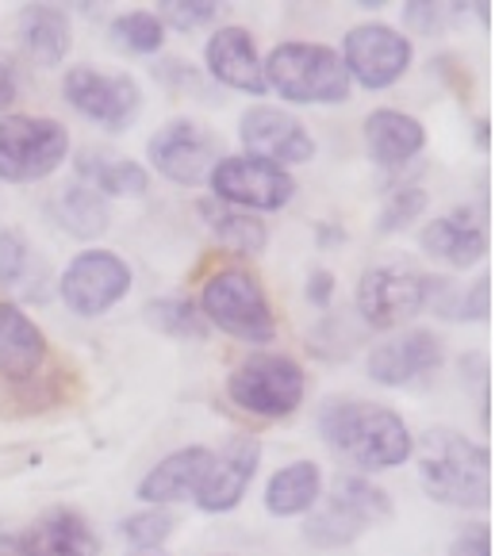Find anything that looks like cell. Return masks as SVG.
<instances>
[{
	"label": "cell",
	"mask_w": 495,
	"mask_h": 556,
	"mask_svg": "<svg viewBox=\"0 0 495 556\" xmlns=\"http://www.w3.org/2000/svg\"><path fill=\"white\" fill-rule=\"evenodd\" d=\"M322 442L346 460H354L365 472L399 468L411 457L415 442L407 434V422L389 407H372L357 400H330L319 410Z\"/></svg>",
	"instance_id": "6da1fadb"
},
{
	"label": "cell",
	"mask_w": 495,
	"mask_h": 556,
	"mask_svg": "<svg viewBox=\"0 0 495 556\" xmlns=\"http://www.w3.org/2000/svg\"><path fill=\"white\" fill-rule=\"evenodd\" d=\"M419 480L434 503L480 510L492 503V457L484 445L454 430H430L422 442Z\"/></svg>",
	"instance_id": "7a4b0ae2"
},
{
	"label": "cell",
	"mask_w": 495,
	"mask_h": 556,
	"mask_svg": "<svg viewBox=\"0 0 495 556\" xmlns=\"http://www.w3.org/2000/svg\"><path fill=\"white\" fill-rule=\"evenodd\" d=\"M265 85L292 104H342L350 97L342 54L319 42H281L265 62Z\"/></svg>",
	"instance_id": "3957f363"
},
{
	"label": "cell",
	"mask_w": 495,
	"mask_h": 556,
	"mask_svg": "<svg viewBox=\"0 0 495 556\" xmlns=\"http://www.w3.org/2000/svg\"><path fill=\"white\" fill-rule=\"evenodd\" d=\"M384 518H392V503L384 491L361 476H339L322 507L304 522V538L319 548H342Z\"/></svg>",
	"instance_id": "277c9868"
},
{
	"label": "cell",
	"mask_w": 495,
	"mask_h": 556,
	"mask_svg": "<svg viewBox=\"0 0 495 556\" xmlns=\"http://www.w3.org/2000/svg\"><path fill=\"white\" fill-rule=\"evenodd\" d=\"M200 307H204V315L215 327L224 330V334L239 338V342L265 345L277 338V319H272V307L265 300L262 285L242 269L215 273L204 285Z\"/></svg>",
	"instance_id": "5b68a950"
},
{
	"label": "cell",
	"mask_w": 495,
	"mask_h": 556,
	"mask_svg": "<svg viewBox=\"0 0 495 556\" xmlns=\"http://www.w3.org/2000/svg\"><path fill=\"white\" fill-rule=\"evenodd\" d=\"M69 154V131L42 115L0 119V180H42Z\"/></svg>",
	"instance_id": "8992f818"
},
{
	"label": "cell",
	"mask_w": 495,
	"mask_h": 556,
	"mask_svg": "<svg viewBox=\"0 0 495 556\" xmlns=\"http://www.w3.org/2000/svg\"><path fill=\"white\" fill-rule=\"evenodd\" d=\"M304 368L292 357H277V353L242 361L231 372V380H227V395L257 418L292 415L300 407V400H304Z\"/></svg>",
	"instance_id": "52a82bcc"
},
{
	"label": "cell",
	"mask_w": 495,
	"mask_h": 556,
	"mask_svg": "<svg viewBox=\"0 0 495 556\" xmlns=\"http://www.w3.org/2000/svg\"><path fill=\"white\" fill-rule=\"evenodd\" d=\"M427 307V277L407 265H377L357 285V312L369 327L392 330Z\"/></svg>",
	"instance_id": "ba28073f"
},
{
	"label": "cell",
	"mask_w": 495,
	"mask_h": 556,
	"mask_svg": "<svg viewBox=\"0 0 495 556\" xmlns=\"http://www.w3.org/2000/svg\"><path fill=\"white\" fill-rule=\"evenodd\" d=\"M212 189L215 197L231 207H257V212H277L292 200L296 180L281 169V165L265 162V157H224L212 169Z\"/></svg>",
	"instance_id": "9c48e42d"
},
{
	"label": "cell",
	"mask_w": 495,
	"mask_h": 556,
	"mask_svg": "<svg viewBox=\"0 0 495 556\" xmlns=\"http://www.w3.org/2000/svg\"><path fill=\"white\" fill-rule=\"evenodd\" d=\"M59 292L69 312L77 315H104L131 292V269L107 250H85L66 265L59 280Z\"/></svg>",
	"instance_id": "30bf717a"
},
{
	"label": "cell",
	"mask_w": 495,
	"mask_h": 556,
	"mask_svg": "<svg viewBox=\"0 0 495 556\" xmlns=\"http://www.w3.org/2000/svg\"><path fill=\"white\" fill-rule=\"evenodd\" d=\"M342 66L365 89H389L411 66V42L389 24H365L346 35Z\"/></svg>",
	"instance_id": "8fae6325"
},
{
	"label": "cell",
	"mask_w": 495,
	"mask_h": 556,
	"mask_svg": "<svg viewBox=\"0 0 495 556\" xmlns=\"http://www.w3.org/2000/svg\"><path fill=\"white\" fill-rule=\"evenodd\" d=\"M150 162L162 177L177 180V185H200L212 177L224 154H219V139L204 131L200 123L174 119L150 139Z\"/></svg>",
	"instance_id": "7c38bea8"
},
{
	"label": "cell",
	"mask_w": 495,
	"mask_h": 556,
	"mask_svg": "<svg viewBox=\"0 0 495 556\" xmlns=\"http://www.w3.org/2000/svg\"><path fill=\"white\" fill-rule=\"evenodd\" d=\"M62 92L77 112L104 123L112 131H127L139 115V85L127 74H100L92 66H74L62 81Z\"/></svg>",
	"instance_id": "4fadbf2b"
},
{
	"label": "cell",
	"mask_w": 495,
	"mask_h": 556,
	"mask_svg": "<svg viewBox=\"0 0 495 556\" xmlns=\"http://www.w3.org/2000/svg\"><path fill=\"white\" fill-rule=\"evenodd\" d=\"M239 135L250 154L281 165V169L284 165L312 162L315 157V139L307 135V127L292 112H281V108L257 104V108H250V112H242Z\"/></svg>",
	"instance_id": "5bb4252c"
},
{
	"label": "cell",
	"mask_w": 495,
	"mask_h": 556,
	"mask_svg": "<svg viewBox=\"0 0 495 556\" xmlns=\"http://www.w3.org/2000/svg\"><path fill=\"white\" fill-rule=\"evenodd\" d=\"M442 342L430 330H407L389 342L372 345L369 353V377L384 388H404L415 384L419 377H430L442 365Z\"/></svg>",
	"instance_id": "9a60e30c"
},
{
	"label": "cell",
	"mask_w": 495,
	"mask_h": 556,
	"mask_svg": "<svg viewBox=\"0 0 495 556\" xmlns=\"http://www.w3.org/2000/svg\"><path fill=\"white\" fill-rule=\"evenodd\" d=\"M257 460H262V445H257L254 434L231 438L224 453H215V465L207 472L204 488H200L196 507L212 510V515H224V510L239 507L250 480L257 472Z\"/></svg>",
	"instance_id": "2e32d148"
},
{
	"label": "cell",
	"mask_w": 495,
	"mask_h": 556,
	"mask_svg": "<svg viewBox=\"0 0 495 556\" xmlns=\"http://www.w3.org/2000/svg\"><path fill=\"white\" fill-rule=\"evenodd\" d=\"M204 58L215 81L250 92V97H262V92L269 89V85H265V66L254 47V35L242 31V27H219V31L207 39Z\"/></svg>",
	"instance_id": "e0dca14e"
},
{
	"label": "cell",
	"mask_w": 495,
	"mask_h": 556,
	"mask_svg": "<svg viewBox=\"0 0 495 556\" xmlns=\"http://www.w3.org/2000/svg\"><path fill=\"white\" fill-rule=\"evenodd\" d=\"M212 465H215V453L204 450V445H189V450H181V453H169L154 472L142 476L139 500H147V503L196 500L207 472H212Z\"/></svg>",
	"instance_id": "ac0fdd59"
},
{
	"label": "cell",
	"mask_w": 495,
	"mask_h": 556,
	"mask_svg": "<svg viewBox=\"0 0 495 556\" xmlns=\"http://www.w3.org/2000/svg\"><path fill=\"white\" fill-rule=\"evenodd\" d=\"M20 556H97V538L77 510L54 507L27 526Z\"/></svg>",
	"instance_id": "d6986e66"
},
{
	"label": "cell",
	"mask_w": 495,
	"mask_h": 556,
	"mask_svg": "<svg viewBox=\"0 0 495 556\" xmlns=\"http://www.w3.org/2000/svg\"><path fill=\"white\" fill-rule=\"evenodd\" d=\"M422 245H427V254L437 257V262L454 265V269H469L477 265L480 257L487 254V238L480 219L461 207V212H449L442 219H434L427 230H422Z\"/></svg>",
	"instance_id": "ffe728a7"
},
{
	"label": "cell",
	"mask_w": 495,
	"mask_h": 556,
	"mask_svg": "<svg viewBox=\"0 0 495 556\" xmlns=\"http://www.w3.org/2000/svg\"><path fill=\"white\" fill-rule=\"evenodd\" d=\"M365 147H369L372 162L380 165H404L427 147V131L422 123L407 112L396 108H377V112L365 119Z\"/></svg>",
	"instance_id": "44dd1931"
},
{
	"label": "cell",
	"mask_w": 495,
	"mask_h": 556,
	"mask_svg": "<svg viewBox=\"0 0 495 556\" xmlns=\"http://www.w3.org/2000/svg\"><path fill=\"white\" fill-rule=\"evenodd\" d=\"M47 361V338L20 307L0 303V372L12 380L35 377Z\"/></svg>",
	"instance_id": "7402d4cb"
},
{
	"label": "cell",
	"mask_w": 495,
	"mask_h": 556,
	"mask_svg": "<svg viewBox=\"0 0 495 556\" xmlns=\"http://www.w3.org/2000/svg\"><path fill=\"white\" fill-rule=\"evenodd\" d=\"M20 35H24V50L39 66H59L62 58L69 54V42H74L69 16L62 9H54V4H31V9H24Z\"/></svg>",
	"instance_id": "603a6c76"
},
{
	"label": "cell",
	"mask_w": 495,
	"mask_h": 556,
	"mask_svg": "<svg viewBox=\"0 0 495 556\" xmlns=\"http://www.w3.org/2000/svg\"><path fill=\"white\" fill-rule=\"evenodd\" d=\"M315 500H319V465H312V460H296V465L281 468L265 488V507L277 518L304 515L315 507Z\"/></svg>",
	"instance_id": "cb8c5ba5"
},
{
	"label": "cell",
	"mask_w": 495,
	"mask_h": 556,
	"mask_svg": "<svg viewBox=\"0 0 495 556\" xmlns=\"http://www.w3.org/2000/svg\"><path fill=\"white\" fill-rule=\"evenodd\" d=\"M77 169H81V177H89L92 192H107V197H142L147 192V169L139 162H127V157L85 150Z\"/></svg>",
	"instance_id": "d4e9b609"
},
{
	"label": "cell",
	"mask_w": 495,
	"mask_h": 556,
	"mask_svg": "<svg viewBox=\"0 0 495 556\" xmlns=\"http://www.w3.org/2000/svg\"><path fill=\"white\" fill-rule=\"evenodd\" d=\"M54 215L59 223L77 238H100L107 230V204L100 192L85 189V185H66L54 200Z\"/></svg>",
	"instance_id": "484cf974"
},
{
	"label": "cell",
	"mask_w": 495,
	"mask_h": 556,
	"mask_svg": "<svg viewBox=\"0 0 495 556\" xmlns=\"http://www.w3.org/2000/svg\"><path fill=\"white\" fill-rule=\"evenodd\" d=\"M200 212H204L207 227L219 235V242H227L231 250H239V254H257L265 245V227L257 219H250V215H242L239 207L200 204Z\"/></svg>",
	"instance_id": "4316f807"
},
{
	"label": "cell",
	"mask_w": 495,
	"mask_h": 556,
	"mask_svg": "<svg viewBox=\"0 0 495 556\" xmlns=\"http://www.w3.org/2000/svg\"><path fill=\"white\" fill-rule=\"evenodd\" d=\"M112 42L131 54H154L165 42V24L150 12H127V16L112 20Z\"/></svg>",
	"instance_id": "83f0119b"
},
{
	"label": "cell",
	"mask_w": 495,
	"mask_h": 556,
	"mask_svg": "<svg viewBox=\"0 0 495 556\" xmlns=\"http://www.w3.org/2000/svg\"><path fill=\"white\" fill-rule=\"evenodd\" d=\"M119 530H124V538L131 541L135 548H157L174 533V515H169V510H142V515L124 518Z\"/></svg>",
	"instance_id": "f1b7e54d"
},
{
	"label": "cell",
	"mask_w": 495,
	"mask_h": 556,
	"mask_svg": "<svg viewBox=\"0 0 495 556\" xmlns=\"http://www.w3.org/2000/svg\"><path fill=\"white\" fill-rule=\"evenodd\" d=\"M147 312H150V323L162 327L165 334H185V338L204 334V323L196 319L192 303H185V300H157V303H150Z\"/></svg>",
	"instance_id": "f546056e"
},
{
	"label": "cell",
	"mask_w": 495,
	"mask_h": 556,
	"mask_svg": "<svg viewBox=\"0 0 495 556\" xmlns=\"http://www.w3.org/2000/svg\"><path fill=\"white\" fill-rule=\"evenodd\" d=\"M422 207H427V192H422L419 185H404V189L392 192L389 204H384V212H380V230L407 227L411 219H419Z\"/></svg>",
	"instance_id": "4dcf8cb0"
},
{
	"label": "cell",
	"mask_w": 495,
	"mask_h": 556,
	"mask_svg": "<svg viewBox=\"0 0 495 556\" xmlns=\"http://www.w3.org/2000/svg\"><path fill=\"white\" fill-rule=\"evenodd\" d=\"M219 16V4L212 0H162V24H174L181 31H192V27H204Z\"/></svg>",
	"instance_id": "1f68e13d"
},
{
	"label": "cell",
	"mask_w": 495,
	"mask_h": 556,
	"mask_svg": "<svg viewBox=\"0 0 495 556\" xmlns=\"http://www.w3.org/2000/svg\"><path fill=\"white\" fill-rule=\"evenodd\" d=\"M27 273V245L12 230H0V285H20Z\"/></svg>",
	"instance_id": "d6a6232c"
},
{
	"label": "cell",
	"mask_w": 495,
	"mask_h": 556,
	"mask_svg": "<svg viewBox=\"0 0 495 556\" xmlns=\"http://www.w3.org/2000/svg\"><path fill=\"white\" fill-rule=\"evenodd\" d=\"M454 16H457V9H449V4H407V24L427 35L442 31Z\"/></svg>",
	"instance_id": "836d02e7"
},
{
	"label": "cell",
	"mask_w": 495,
	"mask_h": 556,
	"mask_svg": "<svg viewBox=\"0 0 495 556\" xmlns=\"http://www.w3.org/2000/svg\"><path fill=\"white\" fill-rule=\"evenodd\" d=\"M449 556H492V538L487 526H465L457 541L449 545Z\"/></svg>",
	"instance_id": "e575fe53"
},
{
	"label": "cell",
	"mask_w": 495,
	"mask_h": 556,
	"mask_svg": "<svg viewBox=\"0 0 495 556\" xmlns=\"http://www.w3.org/2000/svg\"><path fill=\"white\" fill-rule=\"evenodd\" d=\"M487 303H492V280L480 277L477 285H472L469 300L461 303V315L465 319H487Z\"/></svg>",
	"instance_id": "d590c367"
},
{
	"label": "cell",
	"mask_w": 495,
	"mask_h": 556,
	"mask_svg": "<svg viewBox=\"0 0 495 556\" xmlns=\"http://www.w3.org/2000/svg\"><path fill=\"white\" fill-rule=\"evenodd\" d=\"M307 295H312V303H327L330 295H334V277H330V273H315L312 277V288H307Z\"/></svg>",
	"instance_id": "8d00e7d4"
},
{
	"label": "cell",
	"mask_w": 495,
	"mask_h": 556,
	"mask_svg": "<svg viewBox=\"0 0 495 556\" xmlns=\"http://www.w3.org/2000/svg\"><path fill=\"white\" fill-rule=\"evenodd\" d=\"M16 100V74L9 62H0V108H9Z\"/></svg>",
	"instance_id": "74e56055"
},
{
	"label": "cell",
	"mask_w": 495,
	"mask_h": 556,
	"mask_svg": "<svg viewBox=\"0 0 495 556\" xmlns=\"http://www.w3.org/2000/svg\"><path fill=\"white\" fill-rule=\"evenodd\" d=\"M131 556H162L157 548H139V553H131Z\"/></svg>",
	"instance_id": "f35d334b"
},
{
	"label": "cell",
	"mask_w": 495,
	"mask_h": 556,
	"mask_svg": "<svg viewBox=\"0 0 495 556\" xmlns=\"http://www.w3.org/2000/svg\"><path fill=\"white\" fill-rule=\"evenodd\" d=\"M0 556H9V553H0Z\"/></svg>",
	"instance_id": "ab89813d"
}]
</instances>
